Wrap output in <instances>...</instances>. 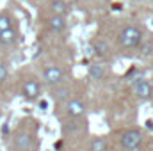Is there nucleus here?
Listing matches in <instances>:
<instances>
[{"label":"nucleus","mask_w":153,"mask_h":151,"mask_svg":"<svg viewBox=\"0 0 153 151\" xmlns=\"http://www.w3.org/2000/svg\"><path fill=\"white\" fill-rule=\"evenodd\" d=\"M143 30L135 25H126L121 29L119 36H117V43L123 50H134L137 46L143 44Z\"/></svg>","instance_id":"nucleus-1"},{"label":"nucleus","mask_w":153,"mask_h":151,"mask_svg":"<svg viewBox=\"0 0 153 151\" xmlns=\"http://www.w3.org/2000/svg\"><path fill=\"white\" fill-rule=\"evenodd\" d=\"M119 142H121L123 151H135L139 150V146L143 144V133L137 128H130V130L121 133Z\"/></svg>","instance_id":"nucleus-2"},{"label":"nucleus","mask_w":153,"mask_h":151,"mask_svg":"<svg viewBox=\"0 0 153 151\" xmlns=\"http://www.w3.org/2000/svg\"><path fill=\"white\" fill-rule=\"evenodd\" d=\"M43 82L50 87H57V85H62L64 82V71L62 68L59 66H46L43 70Z\"/></svg>","instance_id":"nucleus-3"},{"label":"nucleus","mask_w":153,"mask_h":151,"mask_svg":"<svg viewBox=\"0 0 153 151\" xmlns=\"http://www.w3.org/2000/svg\"><path fill=\"white\" fill-rule=\"evenodd\" d=\"M22 96L27 101H36L39 96H41V84H39L36 78H27L22 84Z\"/></svg>","instance_id":"nucleus-4"},{"label":"nucleus","mask_w":153,"mask_h":151,"mask_svg":"<svg viewBox=\"0 0 153 151\" xmlns=\"http://www.w3.org/2000/svg\"><path fill=\"white\" fill-rule=\"evenodd\" d=\"M34 137L29 132H18L13 139V150L14 151H32L34 150Z\"/></svg>","instance_id":"nucleus-5"},{"label":"nucleus","mask_w":153,"mask_h":151,"mask_svg":"<svg viewBox=\"0 0 153 151\" xmlns=\"http://www.w3.org/2000/svg\"><path fill=\"white\" fill-rule=\"evenodd\" d=\"M132 89H134V94L137 96V100H141V101H148L153 98V85L144 78L137 80Z\"/></svg>","instance_id":"nucleus-6"},{"label":"nucleus","mask_w":153,"mask_h":151,"mask_svg":"<svg viewBox=\"0 0 153 151\" xmlns=\"http://www.w3.org/2000/svg\"><path fill=\"white\" fill-rule=\"evenodd\" d=\"M64 112H66L68 117H80L85 112V103L82 100H76V98L68 100L66 105H64Z\"/></svg>","instance_id":"nucleus-7"},{"label":"nucleus","mask_w":153,"mask_h":151,"mask_svg":"<svg viewBox=\"0 0 153 151\" xmlns=\"http://www.w3.org/2000/svg\"><path fill=\"white\" fill-rule=\"evenodd\" d=\"M61 128H62V133L64 135H76L82 130V121L78 117H68V119L62 121Z\"/></svg>","instance_id":"nucleus-8"},{"label":"nucleus","mask_w":153,"mask_h":151,"mask_svg":"<svg viewBox=\"0 0 153 151\" xmlns=\"http://www.w3.org/2000/svg\"><path fill=\"white\" fill-rule=\"evenodd\" d=\"M91 50H93V53L98 55V57H105V55L111 53L109 43H107L105 39H102V38H94L93 41H91Z\"/></svg>","instance_id":"nucleus-9"},{"label":"nucleus","mask_w":153,"mask_h":151,"mask_svg":"<svg viewBox=\"0 0 153 151\" xmlns=\"http://www.w3.org/2000/svg\"><path fill=\"white\" fill-rule=\"evenodd\" d=\"M70 94H71V91H70V87H66V85H57V87L52 89V100L57 101V103L68 101V100H70Z\"/></svg>","instance_id":"nucleus-10"},{"label":"nucleus","mask_w":153,"mask_h":151,"mask_svg":"<svg viewBox=\"0 0 153 151\" xmlns=\"http://www.w3.org/2000/svg\"><path fill=\"white\" fill-rule=\"evenodd\" d=\"M48 29L52 30V32H62L64 29H66V18L64 16H50L48 18Z\"/></svg>","instance_id":"nucleus-11"},{"label":"nucleus","mask_w":153,"mask_h":151,"mask_svg":"<svg viewBox=\"0 0 153 151\" xmlns=\"http://www.w3.org/2000/svg\"><path fill=\"white\" fill-rule=\"evenodd\" d=\"M50 9L53 16H66L70 13V5L64 0H52L50 2Z\"/></svg>","instance_id":"nucleus-12"},{"label":"nucleus","mask_w":153,"mask_h":151,"mask_svg":"<svg viewBox=\"0 0 153 151\" xmlns=\"http://www.w3.org/2000/svg\"><path fill=\"white\" fill-rule=\"evenodd\" d=\"M18 41V34L14 29H9V30H4L0 32V44H5V46H11Z\"/></svg>","instance_id":"nucleus-13"},{"label":"nucleus","mask_w":153,"mask_h":151,"mask_svg":"<svg viewBox=\"0 0 153 151\" xmlns=\"http://www.w3.org/2000/svg\"><path fill=\"white\" fill-rule=\"evenodd\" d=\"M89 76L93 80H103L105 78V66L100 62H94L89 66Z\"/></svg>","instance_id":"nucleus-14"},{"label":"nucleus","mask_w":153,"mask_h":151,"mask_svg":"<svg viewBox=\"0 0 153 151\" xmlns=\"http://www.w3.org/2000/svg\"><path fill=\"white\" fill-rule=\"evenodd\" d=\"M91 151H107V141L103 137H94L91 141Z\"/></svg>","instance_id":"nucleus-15"},{"label":"nucleus","mask_w":153,"mask_h":151,"mask_svg":"<svg viewBox=\"0 0 153 151\" xmlns=\"http://www.w3.org/2000/svg\"><path fill=\"white\" fill-rule=\"evenodd\" d=\"M9 29H13V20H11V16L9 14H0V32H4V30H9Z\"/></svg>","instance_id":"nucleus-16"},{"label":"nucleus","mask_w":153,"mask_h":151,"mask_svg":"<svg viewBox=\"0 0 153 151\" xmlns=\"http://www.w3.org/2000/svg\"><path fill=\"white\" fill-rule=\"evenodd\" d=\"M7 76H9V68L4 61H0V84H4L7 80Z\"/></svg>","instance_id":"nucleus-17"},{"label":"nucleus","mask_w":153,"mask_h":151,"mask_svg":"<svg viewBox=\"0 0 153 151\" xmlns=\"http://www.w3.org/2000/svg\"><path fill=\"white\" fill-rule=\"evenodd\" d=\"M39 107H41L43 110H46V107H48V103H46L45 100H41V101H39Z\"/></svg>","instance_id":"nucleus-18"}]
</instances>
